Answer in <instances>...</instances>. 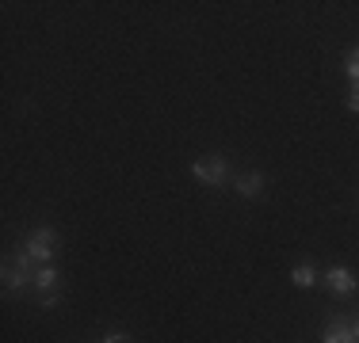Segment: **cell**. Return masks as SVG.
<instances>
[{
	"label": "cell",
	"mask_w": 359,
	"mask_h": 343,
	"mask_svg": "<svg viewBox=\"0 0 359 343\" xmlns=\"http://www.w3.org/2000/svg\"><path fill=\"white\" fill-rule=\"evenodd\" d=\"M100 343H134V340L126 336V332H107V336L100 340Z\"/></svg>",
	"instance_id": "cell-9"
},
{
	"label": "cell",
	"mask_w": 359,
	"mask_h": 343,
	"mask_svg": "<svg viewBox=\"0 0 359 343\" xmlns=\"http://www.w3.org/2000/svg\"><path fill=\"white\" fill-rule=\"evenodd\" d=\"M348 111H352V115H359V84H352V88H348Z\"/></svg>",
	"instance_id": "cell-8"
},
{
	"label": "cell",
	"mask_w": 359,
	"mask_h": 343,
	"mask_svg": "<svg viewBox=\"0 0 359 343\" xmlns=\"http://www.w3.org/2000/svg\"><path fill=\"white\" fill-rule=\"evenodd\" d=\"M20 248H23V252H27L35 263H54V260H57V248H62V237H57L50 225H35L27 237H23Z\"/></svg>",
	"instance_id": "cell-1"
},
{
	"label": "cell",
	"mask_w": 359,
	"mask_h": 343,
	"mask_svg": "<svg viewBox=\"0 0 359 343\" xmlns=\"http://www.w3.org/2000/svg\"><path fill=\"white\" fill-rule=\"evenodd\" d=\"M229 187H233L241 199H260V195L268 191V176H264V172H241V176H233Z\"/></svg>",
	"instance_id": "cell-4"
},
{
	"label": "cell",
	"mask_w": 359,
	"mask_h": 343,
	"mask_svg": "<svg viewBox=\"0 0 359 343\" xmlns=\"http://www.w3.org/2000/svg\"><path fill=\"white\" fill-rule=\"evenodd\" d=\"M321 343H355V324L348 316H332L321 328Z\"/></svg>",
	"instance_id": "cell-5"
},
{
	"label": "cell",
	"mask_w": 359,
	"mask_h": 343,
	"mask_svg": "<svg viewBox=\"0 0 359 343\" xmlns=\"http://www.w3.org/2000/svg\"><path fill=\"white\" fill-rule=\"evenodd\" d=\"M321 282L329 286V294H337V298H352L355 290H359L355 271H352V267H344V263H337V267L321 271Z\"/></svg>",
	"instance_id": "cell-3"
},
{
	"label": "cell",
	"mask_w": 359,
	"mask_h": 343,
	"mask_svg": "<svg viewBox=\"0 0 359 343\" xmlns=\"http://www.w3.org/2000/svg\"><path fill=\"white\" fill-rule=\"evenodd\" d=\"M352 324H355V343H359V321H352Z\"/></svg>",
	"instance_id": "cell-10"
},
{
	"label": "cell",
	"mask_w": 359,
	"mask_h": 343,
	"mask_svg": "<svg viewBox=\"0 0 359 343\" xmlns=\"http://www.w3.org/2000/svg\"><path fill=\"white\" fill-rule=\"evenodd\" d=\"M290 282H294L298 290H310L321 282V271L313 267V263H294V267H290Z\"/></svg>",
	"instance_id": "cell-6"
},
{
	"label": "cell",
	"mask_w": 359,
	"mask_h": 343,
	"mask_svg": "<svg viewBox=\"0 0 359 343\" xmlns=\"http://www.w3.org/2000/svg\"><path fill=\"white\" fill-rule=\"evenodd\" d=\"M191 176L199 179L203 187H229L233 183V172H229V160L222 153H210V157L191 160Z\"/></svg>",
	"instance_id": "cell-2"
},
{
	"label": "cell",
	"mask_w": 359,
	"mask_h": 343,
	"mask_svg": "<svg viewBox=\"0 0 359 343\" xmlns=\"http://www.w3.org/2000/svg\"><path fill=\"white\" fill-rule=\"evenodd\" d=\"M344 73H348V80H352V84H359V46L344 54Z\"/></svg>",
	"instance_id": "cell-7"
}]
</instances>
